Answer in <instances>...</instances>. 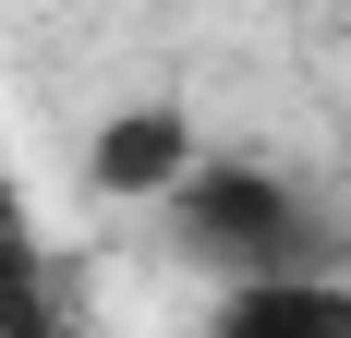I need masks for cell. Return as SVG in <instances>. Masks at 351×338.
Segmentation results:
<instances>
[{"mask_svg":"<svg viewBox=\"0 0 351 338\" xmlns=\"http://www.w3.org/2000/svg\"><path fill=\"white\" fill-rule=\"evenodd\" d=\"M170 218H182V242H194L206 266H230V278L315 266V218H303V194H291L279 169H230V157H206V169L170 194Z\"/></svg>","mask_w":351,"mask_h":338,"instance_id":"6da1fadb","label":"cell"},{"mask_svg":"<svg viewBox=\"0 0 351 338\" xmlns=\"http://www.w3.org/2000/svg\"><path fill=\"white\" fill-rule=\"evenodd\" d=\"M206 338H351V278L339 266H279V278H230Z\"/></svg>","mask_w":351,"mask_h":338,"instance_id":"7a4b0ae2","label":"cell"},{"mask_svg":"<svg viewBox=\"0 0 351 338\" xmlns=\"http://www.w3.org/2000/svg\"><path fill=\"white\" fill-rule=\"evenodd\" d=\"M85 169H97V194H182L206 157H194V121H182V109H121Z\"/></svg>","mask_w":351,"mask_h":338,"instance_id":"3957f363","label":"cell"}]
</instances>
